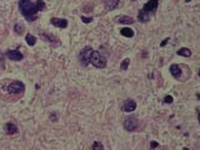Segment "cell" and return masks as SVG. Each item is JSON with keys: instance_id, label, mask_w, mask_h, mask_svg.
<instances>
[{"instance_id": "6da1fadb", "label": "cell", "mask_w": 200, "mask_h": 150, "mask_svg": "<svg viewBox=\"0 0 200 150\" xmlns=\"http://www.w3.org/2000/svg\"><path fill=\"white\" fill-rule=\"evenodd\" d=\"M18 7H20V11L21 13L23 15V17L29 21V22H33L38 18V9H37V5L33 4L30 0H18Z\"/></svg>"}, {"instance_id": "7a4b0ae2", "label": "cell", "mask_w": 200, "mask_h": 150, "mask_svg": "<svg viewBox=\"0 0 200 150\" xmlns=\"http://www.w3.org/2000/svg\"><path fill=\"white\" fill-rule=\"evenodd\" d=\"M90 63H92L94 67L102 69V68H105V65H107V59L101 54L98 51H92Z\"/></svg>"}, {"instance_id": "3957f363", "label": "cell", "mask_w": 200, "mask_h": 150, "mask_svg": "<svg viewBox=\"0 0 200 150\" xmlns=\"http://www.w3.org/2000/svg\"><path fill=\"white\" fill-rule=\"evenodd\" d=\"M92 47L91 46H86L84 47L83 50L80 51L79 53V62L83 67H88L89 63H90V59H91V54H92Z\"/></svg>"}, {"instance_id": "277c9868", "label": "cell", "mask_w": 200, "mask_h": 150, "mask_svg": "<svg viewBox=\"0 0 200 150\" xmlns=\"http://www.w3.org/2000/svg\"><path fill=\"white\" fill-rule=\"evenodd\" d=\"M24 84L22 81H13L7 87V91L10 93H13V95H21L24 92Z\"/></svg>"}, {"instance_id": "5b68a950", "label": "cell", "mask_w": 200, "mask_h": 150, "mask_svg": "<svg viewBox=\"0 0 200 150\" xmlns=\"http://www.w3.org/2000/svg\"><path fill=\"white\" fill-rule=\"evenodd\" d=\"M137 126H138V121H137L136 116H129L124 122V127L129 132H134L137 128Z\"/></svg>"}, {"instance_id": "8992f818", "label": "cell", "mask_w": 200, "mask_h": 150, "mask_svg": "<svg viewBox=\"0 0 200 150\" xmlns=\"http://www.w3.org/2000/svg\"><path fill=\"white\" fill-rule=\"evenodd\" d=\"M156 9H158V0H149V1L143 6L142 11H145V12L148 13V15H152V13H154V12L156 11Z\"/></svg>"}, {"instance_id": "52a82bcc", "label": "cell", "mask_w": 200, "mask_h": 150, "mask_svg": "<svg viewBox=\"0 0 200 150\" xmlns=\"http://www.w3.org/2000/svg\"><path fill=\"white\" fill-rule=\"evenodd\" d=\"M5 56H6L9 59H11V61H21V59H23V54H22L20 51H17V50H9V51H6Z\"/></svg>"}, {"instance_id": "ba28073f", "label": "cell", "mask_w": 200, "mask_h": 150, "mask_svg": "<svg viewBox=\"0 0 200 150\" xmlns=\"http://www.w3.org/2000/svg\"><path fill=\"white\" fill-rule=\"evenodd\" d=\"M51 24L53 27H57V28H66L68 26V21L64 19V18H51Z\"/></svg>"}, {"instance_id": "9c48e42d", "label": "cell", "mask_w": 200, "mask_h": 150, "mask_svg": "<svg viewBox=\"0 0 200 150\" xmlns=\"http://www.w3.org/2000/svg\"><path fill=\"white\" fill-rule=\"evenodd\" d=\"M4 130H5V133H6V134H10V136L16 134V133L18 132L17 126H16L15 124H12V122H7V124L5 125V127H4Z\"/></svg>"}, {"instance_id": "30bf717a", "label": "cell", "mask_w": 200, "mask_h": 150, "mask_svg": "<svg viewBox=\"0 0 200 150\" xmlns=\"http://www.w3.org/2000/svg\"><path fill=\"white\" fill-rule=\"evenodd\" d=\"M136 106H137V104H136V102L132 99H126L125 100V103H124V111H126V113H131V111H134L135 109H136Z\"/></svg>"}, {"instance_id": "8fae6325", "label": "cell", "mask_w": 200, "mask_h": 150, "mask_svg": "<svg viewBox=\"0 0 200 150\" xmlns=\"http://www.w3.org/2000/svg\"><path fill=\"white\" fill-rule=\"evenodd\" d=\"M41 37H43L46 41H49L50 44H56V45H59V40H58V39H57L53 34H51V33H49V34H48V33H43V34H41Z\"/></svg>"}, {"instance_id": "7c38bea8", "label": "cell", "mask_w": 200, "mask_h": 150, "mask_svg": "<svg viewBox=\"0 0 200 150\" xmlns=\"http://www.w3.org/2000/svg\"><path fill=\"white\" fill-rule=\"evenodd\" d=\"M170 73H171V75H172L173 78L178 79V78L181 76V74H182V70H181L180 65H177V64H172V65L170 67Z\"/></svg>"}, {"instance_id": "4fadbf2b", "label": "cell", "mask_w": 200, "mask_h": 150, "mask_svg": "<svg viewBox=\"0 0 200 150\" xmlns=\"http://www.w3.org/2000/svg\"><path fill=\"white\" fill-rule=\"evenodd\" d=\"M119 5V0H105L104 1V6L107 10H114L116 9Z\"/></svg>"}, {"instance_id": "5bb4252c", "label": "cell", "mask_w": 200, "mask_h": 150, "mask_svg": "<svg viewBox=\"0 0 200 150\" xmlns=\"http://www.w3.org/2000/svg\"><path fill=\"white\" fill-rule=\"evenodd\" d=\"M120 33H121V35H124V37H126V38H132V37L135 35V32H134L131 28H129V27L121 28V29H120Z\"/></svg>"}, {"instance_id": "9a60e30c", "label": "cell", "mask_w": 200, "mask_h": 150, "mask_svg": "<svg viewBox=\"0 0 200 150\" xmlns=\"http://www.w3.org/2000/svg\"><path fill=\"white\" fill-rule=\"evenodd\" d=\"M118 23H120V24H132L134 18H131L129 16H121V17L118 18Z\"/></svg>"}, {"instance_id": "2e32d148", "label": "cell", "mask_w": 200, "mask_h": 150, "mask_svg": "<svg viewBox=\"0 0 200 150\" xmlns=\"http://www.w3.org/2000/svg\"><path fill=\"white\" fill-rule=\"evenodd\" d=\"M149 19H150V15L146 13V12L142 11V10H140V12H138V21L146 23V22H148Z\"/></svg>"}, {"instance_id": "e0dca14e", "label": "cell", "mask_w": 200, "mask_h": 150, "mask_svg": "<svg viewBox=\"0 0 200 150\" xmlns=\"http://www.w3.org/2000/svg\"><path fill=\"white\" fill-rule=\"evenodd\" d=\"M177 54L178 56H183V57H191L192 51L189 50V49H187V47H182V49H180V50L177 51Z\"/></svg>"}, {"instance_id": "ac0fdd59", "label": "cell", "mask_w": 200, "mask_h": 150, "mask_svg": "<svg viewBox=\"0 0 200 150\" xmlns=\"http://www.w3.org/2000/svg\"><path fill=\"white\" fill-rule=\"evenodd\" d=\"M26 41H27V44H28L29 46H34V45L37 44V38L33 37L32 34H28V35L26 37Z\"/></svg>"}, {"instance_id": "d6986e66", "label": "cell", "mask_w": 200, "mask_h": 150, "mask_svg": "<svg viewBox=\"0 0 200 150\" xmlns=\"http://www.w3.org/2000/svg\"><path fill=\"white\" fill-rule=\"evenodd\" d=\"M35 5H37L38 11H43V10H45V2H44V0H37Z\"/></svg>"}, {"instance_id": "ffe728a7", "label": "cell", "mask_w": 200, "mask_h": 150, "mask_svg": "<svg viewBox=\"0 0 200 150\" xmlns=\"http://www.w3.org/2000/svg\"><path fill=\"white\" fill-rule=\"evenodd\" d=\"M129 64H130V59H129V58L124 59V61L121 62V64H120V69H121V70H126V69L129 68Z\"/></svg>"}, {"instance_id": "44dd1931", "label": "cell", "mask_w": 200, "mask_h": 150, "mask_svg": "<svg viewBox=\"0 0 200 150\" xmlns=\"http://www.w3.org/2000/svg\"><path fill=\"white\" fill-rule=\"evenodd\" d=\"M92 150H103L104 149V147L102 145V143H100V142H95L94 144H92Z\"/></svg>"}, {"instance_id": "7402d4cb", "label": "cell", "mask_w": 200, "mask_h": 150, "mask_svg": "<svg viewBox=\"0 0 200 150\" xmlns=\"http://www.w3.org/2000/svg\"><path fill=\"white\" fill-rule=\"evenodd\" d=\"M23 30H24V28H23L21 24H15V32H16L17 34H22Z\"/></svg>"}, {"instance_id": "603a6c76", "label": "cell", "mask_w": 200, "mask_h": 150, "mask_svg": "<svg viewBox=\"0 0 200 150\" xmlns=\"http://www.w3.org/2000/svg\"><path fill=\"white\" fill-rule=\"evenodd\" d=\"M81 21L84 22V23H90V22H92V18L91 17H81Z\"/></svg>"}, {"instance_id": "cb8c5ba5", "label": "cell", "mask_w": 200, "mask_h": 150, "mask_svg": "<svg viewBox=\"0 0 200 150\" xmlns=\"http://www.w3.org/2000/svg\"><path fill=\"white\" fill-rule=\"evenodd\" d=\"M164 102H165V103H167V104H170V103H172V102H173V98H172L171 96H166V97H165V99H164Z\"/></svg>"}, {"instance_id": "d4e9b609", "label": "cell", "mask_w": 200, "mask_h": 150, "mask_svg": "<svg viewBox=\"0 0 200 150\" xmlns=\"http://www.w3.org/2000/svg\"><path fill=\"white\" fill-rule=\"evenodd\" d=\"M159 147V144L156 143V142H150V148L152 149H154V148H158Z\"/></svg>"}, {"instance_id": "484cf974", "label": "cell", "mask_w": 200, "mask_h": 150, "mask_svg": "<svg viewBox=\"0 0 200 150\" xmlns=\"http://www.w3.org/2000/svg\"><path fill=\"white\" fill-rule=\"evenodd\" d=\"M169 40H170L169 38H167V39H165V40H162V41H161V44H160V46H161V47H164V46H165V45L169 43Z\"/></svg>"}, {"instance_id": "4316f807", "label": "cell", "mask_w": 200, "mask_h": 150, "mask_svg": "<svg viewBox=\"0 0 200 150\" xmlns=\"http://www.w3.org/2000/svg\"><path fill=\"white\" fill-rule=\"evenodd\" d=\"M0 61H1V65H2V68H4V58H2V53L0 52Z\"/></svg>"}, {"instance_id": "83f0119b", "label": "cell", "mask_w": 200, "mask_h": 150, "mask_svg": "<svg viewBox=\"0 0 200 150\" xmlns=\"http://www.w3.org/2000/svg\"><path fill=\"white\" fill-rule=\"evenodd\" d=\"M184 1H186V2H189V1H191V0H184Z\"/></svg>"}, {"instance_id": "f1b7e54d", "label": "cell", "mask_w": 200, "mask_h": 150, "mask_svg": "<svg viewBox=\"0 0 200 150\" xmlns=\"http://www.w3.org/2000/svg\"><path fill=\"white\" fill-rule=\"evenodd\" d=\"M132 1H135V0H132Z\"/></svg>"}]
</instances>
